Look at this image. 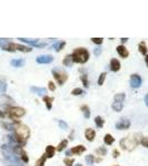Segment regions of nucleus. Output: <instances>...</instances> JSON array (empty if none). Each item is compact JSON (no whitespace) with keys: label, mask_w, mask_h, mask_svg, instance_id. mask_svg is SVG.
Segmentation results:
<instances>
[{"label":"nucleus","mask_w":148,"mask_h":166,"mask_svg":"<svg viewBox=\"0 0 148 166\" xmlns=\"http://www.w3.org/2000/svg\"><path fill=\"white\" fill-rule=\"evenodd\" d=\"M13 131H15V142L18 143L19 146H24L30 136L29 127L25 124L16 123Z\"/></svg>","instance_id":"1"},{"label":"nucleus","mask_w":148,"mask_h":166,"mask_svg":"<svg viewBox=\"0 0 148 166\" xmlns=\"http://www.w3.org/2000/svg\"><path fill=\"white\" fill-rule=\"evenodd\" d=\"M141 137V134L140 133H134L131 135H128V136L124 137L123 140H120L119 142V145L120 147L126 151V152H131L136 149V146L139 144L140 138Z\"/></svg>","instance_id":"2"},{"label":"nucleus","mask_w":148,"mask_h":166,"mask_svg":"<svg viewBox=\"0 0 148 166\" xmlns=\"http://www.w3.org/2000/svg\"><path fill=\"white\" fill-rule=\"evenodd\" d=\"M89 57H90L89 51L85 48H77L71 53L74 63H79V64H85L89 60Z\"/></svg>","instance_id":"3"},{"label":"nucleus","mask_w":148,"mask_h":166,"mask_svg":"<svg viewBox=\"0 0 148 166\" xmlns=\"http://www.w3.org/2000/svg\"><path fill=\"white\" fill-rule=\"evenodd\" d=\"M7 114L11 120H16L20 119L26 114V110L20 106H8L7 108Z\"/></svg>","instance_id":"4"},{"label":"nucleus","mask_w":148,"mask_h":166,"mask_svg":"<svg viewBox=\"0 0 148 166\" xmlns=\"http://www.w3.org/2000/svg\"><path fill=\"white\" fill-rule=\"evenodd\" d=\"M52 76L55 78V80L59 85H63L68 80V74L66 73V71L60 69V68H54L52 69Z\"/></svg>","instance_id":"5"},{"label":"nucleus","mask_w":148,"mask_h":166,"mask_svg":"<svg viewBox=\"0 0 148 166\" xmlns=\"http://www.w3.org/2000/svg\"><path fill=\"white\" fill-rule=\"evenodd\" d=\"M2 49L6 50V51H16V50H19L21 52H30L31 51V48L29 47H25V46H21V44H18V43H13V42H8L6 44H2Z\"/></svg>","instance_id":"6"},{"label":"nucleus","mask_w":148,"mask_h":166,"mask_svg":"<svg viewBox=\"0 0 148 166\" xmlns=\"http://www.w3.org/2000/svg\"><path fill=\"white\" fill-rule=\"evenodd\" d=\"M36 61L39 64H48V63H51L54 61V57L50 55V54H42V55L37 57Z\"/></svg>","instance_id":"7"},{"label":"nucleus","mask_w":148,"mask_h":166,"mask_svg":"<svg viewBox=\"0 0 148 166\" xmlns=\"http://www.w3.org/2000/svg\"><path fill=\"white\" fill-rule=\"evenodd\" d=\"M141 85V78L138 74H131L130 75V87L133 89H137Z\"/></svg>","instance_id":"8"},{"label":"nucleus","mask_w":148,"mask_h":166,"mask_svg":"<svg viewBox=\"0 0 148 166\" xmlns=\"http://www.w3.org/2000/svg\"><path fill=\"white\" fill-rule=\"evenodd\" d=\"M129 126H130V121L126 119V117H124L119 122L116 123V129L117 130H128Z\"/></svg>","instance_id":"9"},{"label":"nucleus","mask_w":148,"mask_h":166,"mask_svg":"<svg viewBox=\"0 0 148 166\" xmlns=\"http://www.w3.org/2000/svg\"><path fill=\"white\" fill-rule=\"evenodd\" d=\"M117 53L123 59H126L128 58V55H129V51L126 49V47H124L123 44H120V46L117 47Z\"/></svg>","instance_id":"10"},{"label":"nucleus","mask_w":148,"mask_h":166,"mask_svg":"<svg viewBox=\"0 0 148 166\" xmlns=\"http://www.w3.org/2000/svg\"><path fill=\"white\" fill-rule=\"evenodd\" d=\"M85 137L87 138V141L93 142L94 140H95V137H96V132H95V130L86 129V131H85Z\"/></svg>","instance_id":"11"},{"label":"nucleus","mask_w":148,"mask_h":166,"mask_svg":"<svg viewBox=\"0 0 148 166\" xmlns=\"http://www.w3.org/2000/svg\"><path fill=\"white\" fill-rule=\"evenodd\" d=\"M56 153V147L52 145H48L46 147V151H45V156L47 158H52L55 156Z\"/></svg>","instance_id":"12"},{"label":"nucleus","mask_w":148,"mask_h":166,"mask_svg":"<svg viewBox=\"0 0 148 166\" xmlns=\"http://www.w3.org/2000/svg\"><path fill=\"white\" fill-rule=\"evenodd\" d=\"M110 70L113 72H118L120 70V62L117 59H111L110 60Z\"/></svg>","instance_id":"13"},{"label":"nucleus","mask_w":148,"mask_h":166,"mask_svg":"<svg viewBox=\"0 0 148 166\" xmlns=\"http://www.w3.org/2000/svg\"><path fill=\"white\" fill-rule=\"evenodd\" d=\"M70 152H71V154H74V155H81L84 152H86V147H85L84 145L74 146V147L70 149Z\"/></svg>","instance_id":"14"},{"label":"nucleus","mask_w":148,"mask_h":166,"mask_svg":"<svg viewBox=\"0 0 148 166\" xmlns=\"http://www.w3.org/2000/svg\"><path fill=\"white\" fill-rule=\"evenodd\" d=\"M30 90L36 93V94H38V95H45L47 93V90L45 87H30Z\"/></svg>","instance_id":"15"},{"label":"nucleus","mask_w":148,"mask_h":166,"mask_svg":"<svg viewBox=\"0 0 148 166\" xmlns=\"http://www.w3.org/2000/svg\"><path fill=\"white\" fill-rule=\"evenodd\" d=\"M138 50H139V52L143 54V55H147L148 48H147V44H146V42H145V41L139 42V44H138Z\"/></svg>","instance_id":"16"},{"label":"nucleus","mask_w":148,"mask_h":166,"mask_svg":"<svg viewBox=\"0 0 148 166\" xmlns=\"http://www.w3.org/2000/svg\"><path fill=\"white\" fill-rule=\"evenodd\" d=\"M52 101H54V98H50V96H47V95L43 96V102L46 104L47 110H49V111L52 108Z\"/></svg>","instance_id":"17"},{"label":"nucleus","mask_w":148,"mask_h":166,"mask_svg":"<svg viewBox=\"0 0 148 166\" xmlns=\"http://www.w3.org/2000/svg\"><path fill=\"white\" fill-rule=\"evenodd\" d=\"M80 110L86 119H89V117H90V108H89V106L87 104H82L80 106Z\"/></svg>","instance_id":"18"},{"label":"nucleus","mask_w":148,"mask_h":166,"mask_svg":"<svg viewBox=\"0 0 148 166\" xmlns=\"http://www.w3.org/2000/svg\"><path fill=\"white\" fill-rule=\"evenodd\" d=\"M125 98H126V94H125V93H117V94H115V96H114V102L124 103Z\"/></svg>","instance_id":"19"},{"label":"nucleus","mask_w":148,"mask_h":166,"mask_svg":"<svg viewBox=\"0 0 148 166\" xmlns=\"http://www.w3.org/2000/svg\"><path fill=\"white\" fill-rule=\"evenodd\" d=\"M63 64L65 66H71L74 64V61H72V58H71V54H69V55H66L63 60Z\"/></svg>","instance_id":"20"},{"label":"nucleus","mask_w":148,"mask_h":166,"mask_svg":"<svg viewBox=\"0 0 148 166\" xmlns=\"http://www.w3.org/2000/svg\"><path fill=\"white\" fill-rule=\"evenodd\" d=\"M104 142H105L106 145H111V144L115 142V138L113 137V135H110V134H106L105 136H104Z\"/></svg>","instance_id":"21"},{"label":"nucleus","mask_w":148,"mask_h":166,"mask_svg":"<svg viewBox=\"0 0 148 166\" xmlns=\"http://www.w3.org/2000/svg\"><path fill=\"white\" fill-rule=\"evenodd\" d=\"M19 40H21L22 42H26V43H30V44H32V47L36 46L39 41V39H27V38H20Z\"/></svg>","instance_id":"22"},{"label":"nucleus","mask_w":148,"mask_h":166,"mask_svg":"<svg viewBox=\"0 0 148 166\" xmlns=\"http://www.w3.org/2000/svg\"><path fill=\"white\" fill-rule=\"evenodd\" d=\"M65 46H66V42H65V41L56 42L55 44H54V49H55L57 52H59V51H61V50L65 48Z\"/></svg>","instance_id":"23"},{"label":"nucleus","mask_w":148,"mask_h":166,"mask_svg":"<svg viewBox=\"0 0 148 166\" xmlns=\"http://www.w3.org/2000/svg\"><path fill=\"white\" fill-rule=\"evenodd\" d=\"M67 146H68V141H67V140H63V141L59 143V145L57 146L56 151H58V152H63V149H66Z\"/></svg>","instance_id":"24"},{"label":"nucleus","mask_w":148,"mask_h":166,"mask_svg":"<svg viewBox=\"0 0 148 166\" xmlns=\"http://www.w3.org/2000/svg\"><path fill=\"white\" fill-rule=\"evenodd\" d=\"M95 123H96V125H97L98 127H102L104 124H105V120L100 115H97L95 117Z\"/></svg>","instance_id":"25"},{"label":"nucleus","mask_w":148,"mask_h":166,"mask_svg":"<svg viewBox=\"0 0 148 166\" xmlns=\"http://www.w3.org/2000/svg\"><path fill=\"white\" fill-rule=\"evenodd\" d=\"M123 106H124V104L118 103V102H114V103L111 104V108H113V110L116 111V112H120V111L123 110Z\"/></svg>","instance_id":"26"},{"label":"nucleus","mask_w":148,"mask_h":166,"mask_svg":"<svg viewBox=\"0 0 148 166\" xmlns=\"http://www.w3.org/2000/svg\"><path fill=\"white\" fill-rule=\"evenodd\" d=\"M25 64V61L22 59H17V60H13L11 61V66H16V68H20Z\"/></svg>","instance_id":"27"},{"label":"nucleus","mask_w":148,"mask_h":166,"mask_svg":"<svg viewBox=\"0 0 148 166\" xmlns=\"http://www.w3.org/2000/svg\"><path fill=\"white\" fill-rule=\"evenodd\" d=\"M95 153L99 155V156H105L106 154H107V149L104 147V146H100V147H98L96 151H95Z\"/></svg>","instance_id":"28"},{"label":"nucleus","mask_w":148,"mask_h":166,"mask_svg":"<svg viewBox=\"0 0 148 166\" xmlns=\"http://www.w3.org/2000/svg\"><path fill=\"white\" fill-rule=\"evenodd\" d=\"M46 159H47V157L45 156V154H43V155H41V157H39L38 159H37V162H36L35 166H45Z\"/></svg>","instance_id":"29"},{"label":"nucleus","mask_w":148,"mask_h":166,"mask_svg":"<svg viewBox=\"0 0 148 166\" xmlns=\"http://www.w3.org/2000/svg\"><path fill=\"white\" fill-rule=\"evenodd\" d=\"M106 76H107V73H106V72L100 73L99 78H98V85H102V84H104V82H105V80H106Z\"/></svg>","instance_id":"30"},{"label":"nucleus","mask_w":148,"mask_h":166,"mask_svg":"<svg viewBox=\"0 0 148 166\" xmlns=\"http://www.w3.org/2000/svg\"><path fill=\"white\" fill-rule=\"evenodd\" d=\"M80 80L82 84H84V87L87 89L89 87V82H88V78H87V74H81L80 75Z\"/></svg>","instance_id":"31"},{"label":"nucleus","mask_w":148,"mask_h":166,"mask_svg":"<svg viewBox=\"0 0 148 166\" xmlns=\"http://www.w3.org/2000/svg\"><path fill=\"white\" fill-rule=\"evenodd\" d=\"M86 163L88 164V165H93L94 163H95V156L94 155H87L86 156Z\"/></svg>","instance_id":"32"},{"label":"nucleus","mask_w":148,"mask_h":166,"mask_svg":"<svg viewBox=\"0 0 148 166\" xmlns=\"http://www.w3.org/2000/svg\"><path fill=\"white\" fill-rule=\"evenodd\" d=\"M74 163H75V159L74 158H63V164L66 166H72L74 165Z\"/></svg>","instance_id":"33"},{"label":"nucleus","mask_w":148,"mask_h":166,"mask_svg":"<svg viewBox=\"0 0 148 166\" xmlns=\"http://www.w3.org/2000/svg\"><path fill=\"white\" fill-rule=\"evenodd\" d=\"M82 93H84V90L80 89V87H76V89H74L71 91L72 95H81Z\"/></svg>","instance_id":"34"},{"label":"nucleus","mask_w":148,"mask_h":166,"mask_svg":"<svg viewBox=\"0 0 148 166\" xmlns=\"http://www.w3.org/2000/svg\"><path fill=\"white\" fill-rule=\"evenodd\" d=\"M58 124H59V127L61 130H67L68 129V124L63 120H58Z\"/></svg>","instance_id":"35"},{"label":"nucleus","mask_w":148,"mask_h":166,"mask_svg":"<svg viewBox=\"0 0 148 166\" xmlns=\"http://www.w3.org/2000/svg\"><path fill=\"white\" fill-rule=\"evenodd\" d=\"M140 144L144 146V147H147L148 149V136L141 137V140H140Z\"/></svg>","instance_id":"36"},{"label":"nucleus","mask_w":148,"mask_h":166,"mask_svg":"<svg viewBox=\"0 0 148 166\" xmlns=\"http://www.w3.org/2000/svg\"><path fill=\"white\" fill-rule=\"evenodd\" d=\"M90 40H91L94 43H96V44H102V41H104V39H102V38H91Z\"/></svg>","instance_id":"37"},{"label":"nucleus","mask_w":148,"mask_h":166,"mask_svg":"<svg viewBox=\"0 0 148 166\" xmlns=\"http://www.w3.org/2000/svg\"><path fill=\"white\" fill-rule=\"evenodd\" d=\"M48 87H49V90H50V91H55V90H56L55 83L51 82V81H49V82H48Z\"/></svg>","instance_id":"38"},{"label":"nucleus","mask_w":148,"mask_h":166,"mask_svg":"<svg viewBox=\"0 0 148 166\" xmlns=\"http://www.w3.org/2000/svg\"><path fill=\"white\" fill-rule=\"evenodd\" d=\"M100 53H102V48H96V49H94V54L95 55H100Z\"/></svg>","instance_id":"39"},{"label":"nucleus","mask_w":148,"mask_h":166,"mask_svg":"<svg viewBox=\"0 0 148 166\" xmlns=\"http://www.w3.org/2000/svg\"><path fill=\"white\" fill-rule=\"evenodd\" d=\"M113 156H114V158H117L119 156V151L118 149H114L113 151Z\"/></svg>","instance_id":"40"},{"label":"nucleus","mask_w":148,"mask_h":166,"mask_svg":"<svg viewBox=\"0 0 148 166\" xmlns=\"http://www.w3.org/2000/svg\"><path fill=\"white\" fill-rule=\"evenodd\" d=\"M46 46H47V43H45V42H42V43H39L38 42L35 47H37V48H43V47H46Z\"/></svg>","instance_id":"41"},{"label":"nucleus","mask_w":148,"mask_h":166,"mask_svg":"<svg viewBox=\"0 0 148 166\" xmlns=\"http://www.w3.org/2000/svg\"><path fill=\"white\" fill-rule=\"evenodd\" d=\"M145 104H146V105H147L148 106V94H146V95H145Z\"/></svg>","instance_id":"42"},{"label":"nucleus","mask_w":148,"mask_h":166,"mask_svg":"<svg viewBox=\"0 0 148 166\" xmlns=\"http://www.w3.org/2000/svg\"><path fill=\"white\" fill-rule=\"evenodd\" d=\"M120 40H121V42H123V43H125V42L128 41V38H121Z\"/></svg>","instance_id":"43"},{"label":"nucleus","mask_w":148,"mask_h":166,"mask_svg":"<svg viewBox=\"0 0 148 166\" xmlns=\"http://www.w3.org/2000/svg\"><path fill=\"white\" fill-rule=\"evenodd\" d=\"M145 63H146V66H147V68H148V54L146 55V58H145Z\"/></svg>","instance_id":"44"},{"label":"nucleus","mask_w":148,"mask_h":166,"mask_svg":"<svg viewBox=\"0 0 148 166\" xmlns=\"http://www.w3.org/2000/svg\"><path fill=\"white\" fill-rule=\"evenodd\" d=\"M4 116H6V114H4V113L2 112V111H0V117L2 119V117H4Z\"/></svg>","instance_id":"45"},{"label":"nucleus","mask_w":148,"mask_h":166,"mask_svg":"<svg viewBox=\"0 0 148 166\" xmlns=\"http://www.w3.org/2000/svg\"><path fill=\"white\" fill-rule=\"evenodd\" d=\"M70 154H71V152H70V151H67V152H66V155H67V156H69Z\"/></svg>","instance_id":"46"},{"label":"nucleus","mask_w":148,"mask_h":166,"mask_svg":"<svg viewBox=\"0 0 148 166\" xmlns=\"http://www.w3.org/2000/svg\"><path fill=\"white\" fill-rule=\"evenodd\" d=\"M76 166H82V165H81V164H77Z\"/></svg>","instance_id":"47"},{"label":"nucleus","mask_w":148,"mask_h":166,"mask_svg":"<svg viewBox=\"0 0 148 166\" xmlns=\"http://www.w3.org/2000/svg\"><path fill=\"white\" fill-rule=\"evenodd\" d=\"M116 166H119V165H116Z\"/></svg>","instance_id":"48"}]
</instances>
